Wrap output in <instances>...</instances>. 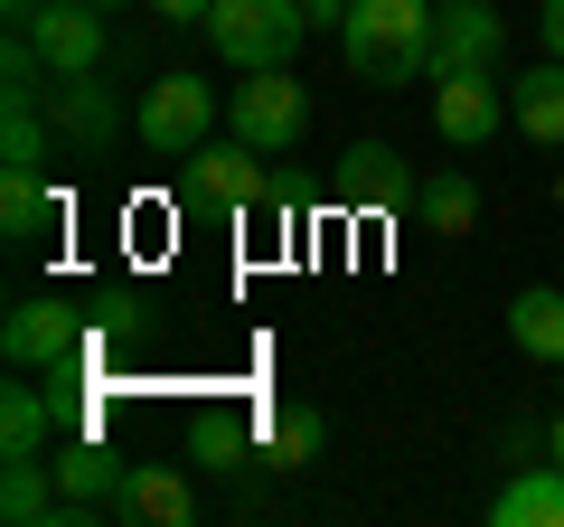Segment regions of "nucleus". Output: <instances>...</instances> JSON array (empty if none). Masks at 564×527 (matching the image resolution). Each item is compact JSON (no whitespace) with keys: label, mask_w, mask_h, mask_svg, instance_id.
<instances>
[{"label":"nucleus","mask_w":564,"mask_h":527,"mask_svg":"<svg viewBox=\"0 0 564 527\" xmlns=\"http://www.w3.org/2000/svg\"><path fill=\"white\" fill-rule=\"evenodd\" d=\"M339 57L358 66V85H414V76H433V0H348Z\"/></svg>","instance_id":"1"},{"label":"nucleus","mask_w":564,"mask_h":527,"mask_svg":"<svg viewBox=\"0 0 564 527\" xmlns=\"http://www.w3.org/2000/svg\"><path fill=\"white\" fill-rule=\"evenodd\" d=\"M302 39H311L302 0H217V10H207V47H217L236 76H254V66H292Z\"/></svg>","instance_id":"2"},{"label":"nucleus","mask_w":564,"mask_h":527,"mask_svg":"<svg viewBox=\"0 0 564 527\" xmlns=\"http://www.w3.org/2000/svg\"><path fill=\"white\" fill-rule=\"evenodd\" d=\"M132 142L151 161H188L198 142H217V95H207V76H151L141 104H132Z\"/></svg>","instance_id":"3"},{"label":"nucleus","mask_w":564,"mask_h":527,"mask_svg":"<svg viewBox=\"0 0 564 527\" xmlns=\"http://www.w3.org/2000/svg\"><path fill=\"white\" fill-rule=\"evenodd\" d=\"M273 151H254L245 132L226 142H198L180 161V207H217V217H245V207H273V180H263Z\"/></svg>","instance_id":"4"},{"label":"nucleus","mask_w":564,"mask_h":527,"mask_svg":"<svg viewBox=\"0 0 564 527\" xmlns=\"http://www.w3.org/2000/svg\"><path fill=\"white\" fill-rule=\"evenodd\" d=\"M508 85L499 66H452V76H433V132H443L452 151H489L508 132Z\"/></svg>","instance_id":"5"},{"label":"nucleus","mask_w":564,"mask_h":527,"mask_svg":"<svg viewBox=\"0 0 564 527\" xmlns=\"http://www.w3.org/2000/svg\"><path fill=\"white\" fill-rule=\"evenodd\" d=\"M0 348H10V367H29V377H76L85 367V321L57 302V292H29V302H10Z\"/></svg>","instance_id":"6"},{"label":"nucleus","mask_w":564,"mask_h":527,"mask_svg":"<svg viewBox=\"0 0 564 527\" xmlns=\"http://www.w3.org/2000/svg\"><path fill=\"white\" fill-rule=\"evenodd\" d=\"M226 132H245L254 151H292L311 132V95L292 85V66H254V76L226 95Z\"/></svg>","instance_id":"7"},{"label":"nucleus","mask_w":564,"mask_h":527,"mask_svg":"<svg viewBox=\"0 0 564 527\" xmlns=\"http://www.w3.org/2000/svg\"><path fill=\"white\" fill-rule=\"evenodd\" d=\"M47 471H57V490L85 508V527H95V518H113V490H122V471H132V462H122V452L104 443L95 424H57V443H47Z\"/></svg>","instance_id":"8"},{"label":"nucleus","mask_w":564,"mask_h":527,"mask_svg":"<svg viewBox=\"0 0 564 527\" xmlns=\"http://www.w3.org/2000/svg\"><path fill=\"white\" fill-rule=\"evenodd\" d=\"M29 39H39L47 76H95V66L113 57V29H104L95 0H47L39 20H29Z\"/></svg>","instance_id":"9"},{"label":"nucleus","mask_w":564,"mask_h":527,"mask_svg":"<svg viewBox=\"0 0 564 527\" xmlns=\"http://www.w3.org/2000/svg\"><path fill=\"white\" fill-rule=\"evenodd\" d=\"M47 122H57L66 151H113L122 142V95L95 76H57L47 85Z\"/></svg>","instance_id":"10"},{"label":"nucleus","mask_w":564,"mask_h":527,"mask_svg":"<svg viewBox=\"0 0 564 527\" xmlns=\"http://www.w3.org/2000/svg\"><path fill=\"white\" fill-rule=\"evenodd\" d=\"M499 47H508V20L489 0H433V76H452V66H499Z\"/></svg>","instance_id":"11"},{"label":"nucleus","mask_w":564,"mask_h":527,"mask_svg":"<svg viewBox=\"0 0 564 527\" xmlns=\"http://www.w3.org/2000/svg\"><path fill=\"white\" fill-rule=\"evenodd\" d=\"M113 518H132V527H198V490H188L180 462H132L122 490H113Z\"/></svg>","instance_id":"12"},{"label":"nucleus","mask_w":564,"mask_h":527,"mask_svg":"<svg viewBox=\"0 0 564 527\" xmlns=\"http://www.w3.org/2000/svg\"><path fill=\"white\" fill-rule=\"evenodd\" d=\"M0 518L10 527H85V508L57 490V471L39 452V462H0Z\"/></svg>","instance_id":"13"},{"label":"nucleus","mask_w":564,"mask_h":527,"mask_svg":"<svg viewBox=\"0 0 564 527\" xmlns=\"http://www.w3.org/2000/svg\"><path fill=\"white\" fill-rule=\"evenodd\" d=\"M339 198H348V207H414L423 180L395 161V142H348V161H339Z\"/></svg>","instance_id":"14"},{"label":"nucleus","mask_w":564,"mask_h":527,"mask_svg":"<svg viewBox=\"0 0 564 527\" xmlns=\"http://www.w3.org/2000/svg\"><path fill=\"white\" fill-rule=\"evenodd\" d=\"M47 443H57V396L20 367V386H0V462H39Z\"/></svg>","instance_id":"15"},{"label":"nucleus","mask_w":564,"mask_h":527,"mask_svg":"<svg viewBox=\"0 0 564 527\" xmlns=\"http://www.w3.org/2000/svg\"><path fill=\"white\" fill-rule=\"evenodd\" d=\"M508 114H518V132H527L536 151H564V57L508 76Z\"/></svg>","instance_id":"16"},{"label":"nucleus","mask_w":564,"mask_h":527,"mask_svg":"<svg viewBox=\"0 0 564 527\" xmlns=\"http://www.w3.org/2000/svg\"><path fill=\"white\" fill-rule=\"evenodd\" d=\"M499 527H564V462H527L508 471V490L489 499Z\"/></svg>","instance_id":"17"},{"label":"nucleus","mask_w":564,"mask_h":527,"mask_svg":"<svg viewBox=\"0 0 564 527\" xmlns=\"http://www.w3.org/2000/svg\"><path fill=\"white\" fill-rule=\"evenodd\" d=\"M57 217H66V198L47 189V170H0V236L10 245H39Z\"/></svg>","instance_id":"18"},{"label":"nucleus","mask_w":564,"mask_h":527,"mask_svg":"<svg viewBox=\"0 0 564 527\" xmlns=\"http://www.w3.org/2000/svg\"><path fill=\"white\" fill-rule=\"evenodd\" d=\"M508 340H518L536 367H564V292L555 283H527L518 302H508Z\"/></svg>","instance_id":"19"},{"label":"nucleus","mask_w":564,"mask_h":527,"mask_svg":"<svg viewBox=\"0 0 564 527\" xmlns=\"http://www.w3.org/2000/svg\"><path fill=\"white\" fill-rule=\"evenodd\" d=\"M321 443H329V424L311 406H273V415H263V462H273V471H311Z\"/></svg>","instance_id":"20"},{"label":"nucleus","mask_w":564,"mask_h":527,"mask_svg":"<svg viewBox=\"0 0 564 527\" xmlns=\"http://www.w3.org/2000/svg\"><path fill=\"white\" fill-rule=\"evenodd\" d=\"M423 217H433V236H470V226H480V189L462 180V170H443V180H423Z\"/></svg>","instance_id":"21"},{"label":"nucleus","mask_w":564,"mask_h":527,"mask_svg":"<svg viewBox=\"0 0 564 527\" xmlns=\"http://www.w3.org/2000/svg\"><path fill=\"white\" fill-rule=\"evenodd\" d=\"M188 462H207V471H245V424H236V415H207V424L188 433Z\"/></svg>","instance_id":"22"},{"label":"nucleus","mask_w":564,"mask_h":527,"mask_svg":"<svg viewBox=\"0 0 564 527\" xmlns=\"http://www.w3.org/2000/svg\"><path fill=\"white\" fill-rule=\"evenodd\" d=\"M141 10H151V20H170V29H207V10H217V0H141Z\"/></svg>","instance_id":"23"},{"label":"nucleus","mask_w":564,"mask_h":527,"mask_svg":"<svg viewBox=\"0 0 564 527\" xmlns=\"http://www.w3.org/2000/svg\"><path fill=\"white\" fill-rule=\"evenodd\" d=\"M302 10H311V39H339L348 29V0H302Z\"/></svg>","instance_id":"24"},{"label":"nucleus","mask_w":564,"mask_h":527,"mask_svg":"<svg viewBox=\"0 0 564 527\" xmlns=\"http://www.w3.org/2000/svg\"><path fill=\"white\" fill-rule=\"evenodd\" d=\"M536 39H545V57H564V0H536Z\"/></svg>","instance_id":"25"},{"label":"nucleus","mask_w":564,"mask_h":527,"mask_svg":"<svg viewBox=\"0 0 564 527\" xmlns=\"http://www.w3.org/2000/svg\"><path fill=\"white\" fill-rule=\"evenodd\" d=\"M545 462H564V415H555V433H545Z\"/></svg>","instance_id":"26"},{"label":"nucleus","mask_w":564,"mask_h":527,"mask_svg":"<svg viewBox=\"0 0 564 527\" xmlns=\"http://www.w3.org/2000/svg\"><path fill=\"white\" fill-rule=\"evenodd\" d=\"M95 10H132V0H95Z\"/></svg>","instance_id":"27"},{"label":"nucleus","mask_w":564,"mask_h":527,"mask_svg":"<svg viewBox=\"0 0 564 527\" xmlns=\"http://www.w3.org/2000/svg\"><path fill=\"white\" fill-rule=\"evenodd\" d=\"M555 377H564V367H555Z\"/></svg>","instance_id":"28"}]
</instances>
